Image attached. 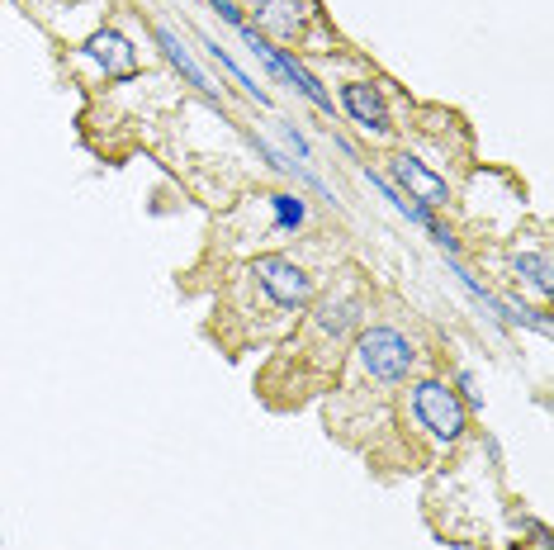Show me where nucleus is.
Returning <instances> with one entry per match:
<instances>
[{"label":"nucleus","mask_w":554,"mask_h":550,"mask_svg":"<svg viewBox=\"0 0 554 550\" xmlns=\"http://www.w3.org/2000/svg\"><path fill=\"white\" fill-rule=\"evenodd\" d=\"M408 404H412L417 427H422L427 437H436L441 446H455V441L469 432V413H465V404H460V394H455L446 380H417L408 394Z\"/></svg>","instance_id":"2"},{"label":"nucleus","mask_w":554,"mask_h":550,"mask_svg":"<svg viewBox=\"0 0 554 550\" xmlns=\"http://www.w3.org/2000/svg\"><path fill=\"white\" fill-rule=\"evenodd\" d=\"M237 34H242V43H247L251 53H256V57H261V62L270 67V76H280L285 86H294V91L304 95L308 105H318V110H327V114H332V95L322 91V81H318L313 72H308L304 62H294V57H289L285 48H275V43H270V38H261L256 29H251V24H242Z\"/></svg>","instance_id":"4"},{"label":"nucleus","mask_w":554,"mask_h":550,"mask_svg":"<svg viewBox=\"0 0 554 550\" xmlns=\"http://www.w3.org/2000/svg\"><path fill=\"white\" fill-rule=\"evenodd\" d=\"M275 129H280V138H285L289 147H294V157H299V162H308V157H313V147H308V138L299 129H294V124H285V119H275Z\"/></svg>","instance_id":"14"},{"label":"nucleus","mask_w":554,"mask_h":550,"mask_svg":"<svg viewBox=\"0 0 554 550\" xmlns=\"http://www.w3.org/2000/svg\"><path fill=\"white\" fill-rule=\"evenodd\" d=\"M356 366L365 380H375V385H403L417 366V342H412L408 332L398 328H365L356 337Z\"/></svg>","instance_id":"1"},{"label":"nucleus","mask_w":554,"mask_h":550,"mask_svg":"<svg viewBox=\"0 0 554 550\" xmlns=\"http://www.w3.org/2000/svg\"><path fill=\"white\" fill-rule=\"evenodd\" d=\"M313 15H318L313 0H256V19L266 29H275L280 38H299Z\"/></svg>","instance_id":"8"},{"label":"nucleus","mask_w":554,"mask_h":550,"mask_svg":"<svg viewBox=\"0 0 554 550\" xmlns=\"http://www.w3.org/2000/svg\"><path fill=\"white\" fill-rule=\"evenodd\" d=\"M251 280L266 290V299L275 309H285V313H304L313 304V275L289 257H275V252L256 257L251 261Z\"/></svg>","instance_id":"3"},{"label":"nucleus","mask_w":554,"mask_h":550,"mask_svg":"<svg viewBox=\"0 0 554 550\" xmlns=\"http://www.w3.org/2000/svg\"><path fill=\"white\" fill-rule=\"evenodd\" d=\"M204 53L214 57L218 67H223V72L233 76V81H237V86H242V91L251 95V100H256V105H270V95L261 91V86H256V81H251V76L242 72V67H237V62H233V53H228V48H223V43H218V38H204Z\"/></svg>","instance_id":"12"},{"label":"nucleus","mask_w":554,"mask_h":550,"mask_svg":"<svg viewBox=\"0 0 554 550\" xmlns=\"http://www.w3.org/2000/svg\"><path fill=\"white\" fill-rule=\"evenodd\" d=\"M389 176H394V190L403 195V200L422 204V209H441V204L450 200V185L446 176H436L422 157H412V152H398L394 162H389Z\"/></svg>","instance_id":"5"},{"label":"nucleus","mask_w":554,"mask_h":550,"mask_svg":"<svg viewBox=\"0 0 554 550\" xmlns=\"http://www.w3.org/2000/svg\"><path fill=\"white\" fill-rule=\"evenodd\" d=\"M341 110L351 114V124H360L365 133H394V124H389V100H384V91H379L375 81H346L341 86Z\"/></svg>","instance_id":"6"},{"label":"nucleus","mask_w":554,"mask_h":550,"mask_svg":"<svg viewBox=\"0 0 554 550\" xmlns=\"http://www.w3.org/2000/svg\"><path fill=\"white\" fill-rule=\"evenodd\" d=\"M157 43H161V53L171 57V67H176V72L185 76L190 86H199L204 95H218V86L209 81V76H204V67H199L195 57H190V48L180 43V34H176V29H166V24H157Z\"/></svg>","instance_id":"9"},{"label":"nucleus","mask_w":554,"mask_h":550,"mask_svg":"<svg viewBox=\"0 0 554 550\" xmlns=\"http://www.w3.org/2000/svg\"><path fill=\"white\" fill-rule=\"evenodd\" d=\"M261 200H266L270 214H275V219H270L275 233H299L308 223V204L299 200V195H289V190H275V195H261Z\"/></svg>","instance_id":"10"},{"label":"nucleus","mask_w":554,"mask_h":550,"mask_svg":"<svg viewBox=\"0 0 554 550\" xmlns=\"http://www.w3.org/2000/svg\"><path fill=\"white\" fill-rule=\"evenodd\" d=\"M483 451H488V460H493V465H502V446H498V437H483Z\"/></svg>","instance_id":"16"},{"label":"nucleus","mask_w":554,"mask_h":550,"mask_svg":"<svg viewBox=\"0 0 554 550\" xmlns=\"http://www.w3.org/2000/svg\"><path fill=\"white\" fill-rule=\"evenodd\" d=\"M81 53L95 57V62L105 67V76H114V81H128V76L138 72V53H133V43H128L119 29H100V34H90L86 43H81Z\"/></svg>","instance_id":"7"},{"label":"nucleus","mask_w":554,"mask_h":550,"mask_svg":"<svg viewBox=\"0 0 554 550\" xmlns=\"http://www.w3.org/2000/svg\"><path fill=\"white\" fill-rule=\"evenodd\" d=\"M455 389H460V404H465V408H483V394H479L474 370H460V375H455Z\"/></svg>","instance_id":"13"},{"label":"nucleus","mask_w":554,"mask_h":550,"mask_svg":"<svg viewBox=\"0 0 554 550\" xmlns=\"http://www.w3.org/2000/svg\"><path fill=\"white\" fill-rule=\"evenodd\" d=\"M209 5L218 10V19H228V24H237V29H242V10H237L233 0H209Z\"/></svg>","instance_id":"15"},{"label":"nucleus","mask_w":554,"mask_h":550,"mask_svg":"<svg viewBox=\"0 0 554 550\" xmlns=\"http://www.w3.org/2000/svg\"><path fill=\"white\" fill-rule=\"evenodd\" d=\"M512 271H517V280H526L536 294H550L554 290L550 257H545V252H517V257H512Z\"/></svg>","instance_id":"11"}]
</instances>
